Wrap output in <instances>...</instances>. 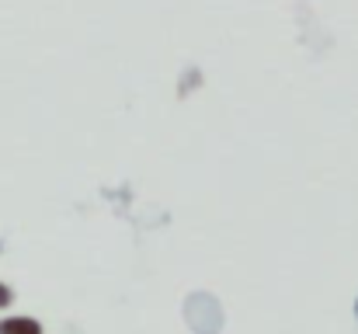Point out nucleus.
Listing matches in <instances>:
<instances>
[{
  "label": "nucleus",
  "mask_w": 358,
  "mask_h": 334,
  "mask_svg": "<svg viewBox=\"0 0 358 334\" xmlns=\"http://www.w3.org/2000/svg\"><path fill=\"white\" fill-rule=\"evenodd\" d=\"M0 334H42V328L28 317H10V321L0 324Z\"/></svg>",
  "instance_id": "1"
},
{
  "label": "nucleus",
  "mask_w": 358,
  "mask_h": 334,
  "mask_svg": "<svg viewBox=\"0 0 358 334\" xmlns=\"http://www.w3.org/2000/svg\"><path fill=\"white\" fill-rule=\"evenodd\" d=\"M7 303H10V289L0 282V307H7Z\"/></svg>",
  "instance_id": "2"
}]
</instances>
